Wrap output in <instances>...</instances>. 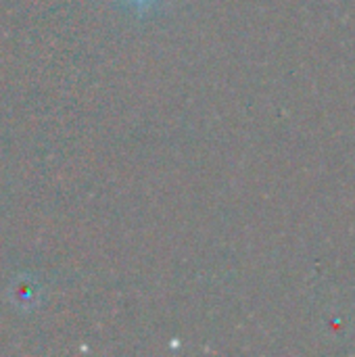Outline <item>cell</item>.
<instances>
[{
    "label": "cell",
    "mask_w": 355,
    "mask_h": 357,
    "mask_svg": "<svg viewBox=\"0 0 355 357\" xmlns=\"http://www.w3.org/2000/svg\"><path fill=\"white\" fill-rule=\"evenodd\" d=\"M132 4H136V6H140V8H146V6H151V4H155L157 0H130Z\"/></svg>",
    "instance_id": "6da1fadb"
}]
</instances>
